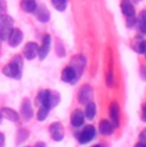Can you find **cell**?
Here are the masks:
<instances>
[{"instance_id":"16","label":"cell","mask_w":146,"mask_h":147,"mask_svg":"<svg viewBox=\"0 0 146 147\" xmlns=\"http://www.w3.org/2000/svg\"><path fill=\"white\" fill-rule=\"evenodd\" d=\"M21 113H22V115H23V118L24 119H31L32 118V115H33V111H32V106H31V102L28 100H24L23 102H22V107H21Z\"/></svg>"},{"instance_id":"22","label":"cell","mask_w":146,"mask_h":147,"mask_svg":"<svg viewBox=\"0 0 146 147\" xmlns=\"http://www.w3.org/2000/svg\"><path fill=\"white\" fill-rule=\"evenodd\" d=\"M60 101V95L58 92H51L50 91V98H49V105H50V109L55 107L59 104Z\"/></svg>"},{"instance_id":"36","label":"cell","mask_w":146,"mask_h":147,"mask_svg":"<svg viewBox=\"0 0 146 147\" xmlns=\"http://www.w3.org/2000/svg\"><path fill=\"white\" fill-rule=\"evenodd\" d=\"M0 121H1V115H0Z\"/></svg>"},{"instance_id":"7","label":"cell","mask_w":146,"mask_h":147,"mask_svg":"<svg viewBox=\"0 0 146 147\" xmlns=\"http://www.w3.org/2000/svg\"><path fill=\"white\" fill-rule=\"evenodd\" d=\"M109 117H110V123L113 124L114 128L119 125V105L117 102H112L109 107Z\"/></svg>"},{"instance_id":"2","label":"cell","mask_w":146,"mask_h":147,"mask_svg":"<svg viewBox=\"0 0 146 147\" xmlns=\"http://www.w3.org/2000/svg\"><path fill=\"white\" fill-rule=\"evenodd\" d=\"M95 134H96V129H95L94 125H86L83 127L82 131H80L76 137H77V141L81 143V145H86V143L91 142L94 140Z\"/></svg>"},{"instance_id":"3","label":"cell","mask_w":146,"mask_h":147,"mask_svg":"<svg viewBox=\"0 0 146 147\" xmlns=\"http://www.w3.org/2000/svg\"><path fill=\"white\" fill-rule=\"evenodd\" d=\"M49 132H50L51 138L55 142H60L64 137V128L60 123H53L49 127Z\"/></svg>"},{"instance_id":"6","label":"cell","mask_w":146,"mask_h":147,"mask_svg":"<svg viewBox=\"0 0 146 147\" xmlns=\"http://www.w3.org/2000/svg\"><path fill=\"white\" fill-rule=\"evenodd\" d=\"M22 40H23V33H22V31L18 30V28H13L10 35H9V37H8L9 45L12 47H17L22 42Z\"/></svg>"},{"instance_id":"20","label":"cell","mask_w":146,"mask_h":147,"mask_svg":"<svg viewBox=\"0 0 146 147\" xmlns=\"http://www.w3.org/2000/svg\"><path fill=\"white\" fill-rule=\"evenodd\" d=\"M0 28H13V19L8 14H0Z\"/></svg>"},{"instance_id":"12","label":"cell","mask_w":146,"mask_h":147,"mask_svg":"<svg viewBox=\"0 0 146 147\" xmlns=\"http://www.w3.org/2000/svg\"><path fill=\"white\" fill-rule=\"evenodd\" d=\"M113 131H114V127H113V124L110 123V120L103 119L101 121H100V124H99V132L103 136H110L112 133H113Z\"/></svg>"},{"instance_id":"5","label":"cell","mask_w":146,"mask_h":147,"mask_svg":"<svg viewBox=\"0 0 146 147\" xmlns=\"http://www.w3.org/2000/svg\"><path fill=\"white\" fill-rule=\"evenodd\" d=\"M50 44H51V36L46 33L43 37V44H41V46H39V58H40L41 60H44L47 56V54H49Z\"/></svg>"},{"instance_id":"25","label":"cell","mask_w":146,"mask_h":147,"mask_svg":"<svg viewBox=\"0 0 146 147\" xmlns=\"http://www.w3.org/2000/svg\"><path fill=\"white\" fill-rule=\"evenodd\" d=\"M27 137H28V133H27L26 129H19V132H18V138H17V140H18V142H17V143H22Z\"/></svg>"},{"instance_id":"35","label":"cell","mask_w":146,"mask_h":147,"mask_svg":"<svg viewBox=\"0 0 146 147\" xmlns=\"http://www.w3.org/2000/svg\"><path fill=\"white\" fill-rule=\"evenodd\" d=\"M92 147H101L100 145H95V146H92Z\"/></svg>"},{"instance_id":"10","label":"cell","mask_w":146,"mask_h":147,"mask_svg":"<svg viewBox=\"0 0 146 147\" xmlns=\"http://www.w3.org/2000/svg\"><path fill=\"white\" fill-rule=\"evenodd\" d=\"M83 121H85V115H83V111H82V110L76 109L72 113V115H71V124H72V127H74V128H80V127L83 124Z\"/></svg>"},{"instance_id":"27","label":"cell","mask_w":146,"mask_h":147,"mask_svg":"<svg viewBox=\"0 0 146 147\" xmlns=\"http://www.w3.org/2000/svg\"><path fill=\"white\" fill-rule=\"evenodd\" d=\"M7 1L5 0H0V14H4L7 12Z\"/></svg>"},{"instance_id":"32","label":"cell","mask_w":146,"mask_h":147,"mask_svg":"<svg viewBox=\"0 0 146 147\" xmlns=\"http://www.w3.org/2000/svg\"><path fill=\"white\" fill-rule=\"evenodd\" d=\"M141 72H142V77H144V80H146V68H141Z\"/></svg>"},{"instance_id":"33","label":"cell","mask_w":146,"mask_h":147,"mask_svg":"<svg viewBox=\"0 0 146 147\" xmlns=\"http://www.w3.org/2000/svg\"><path fill=\"white\" fill-rule=\"evenodd\" d=\"M35 147H46V145L43 143V142H39V143H36V145H35Z\"/></svg>"},{"instance_id":"26","label":"cell","mask_w":146,"mask_h":147,"mask_svg":"<svg viewBox=\"0 0 146 147\" xmlns=\"http://www.w3.org/2000/svg\"><path fill=\"white\" fill-rule=\"evenodd\" d=\"M127 18H128V19H127V26H128V27H133V24L137 22V18H136L135 16L127 17Z\"/></svg>"},{"instance_id":"29","label":"cell","mask_w":146,"mask_h":147,"mask_svg":"<svg viewBox=\"0 0 146 147\" xmlns=\"http://www.w3.org/2000/svg\"><path fill=\"white\" fill-rule=\"evenodd\" d=\"M106 83H108V86L113 84V74H112V70L109 72V74H106Z\"/></svg>"},{"instance_id":"18","label":"cell","mask_w":146,"mask_h":147,"mask_svg":"<svg viewBox=\"0 0 146 147\" xmlns=\"http://www.w3.org/2000/svg\"><path fill=\"white\" fill-rule=\"evenodd\" d=\"M95 114H96V105H95V102L90 101V102L86 104L83 115H85V118H87V120H92L95 118Z\"/></svg>"},{"instance_id":"23","label":"cell","mask_w":146,"mask_h":147,"mask_svg":"<svg viewBox=\"0 0 146 147\" xmlns=\"http://www.w3.org/2000/svg\"><path fill=\"white\" fill-rule=\"evenodd\" d=\"M51 3L55 9L59 10V12H63L67 8V0H51Z\"/></svg>"},{"instance_id":"17","label":"cell","mask_w":146,"mask_h":147,"mask_svg":"<svg viewBox=\"0 0 146 147\" xmlns=\"http://www.w3.org/2000/svg\"><path fill=\"white\" fill-rule=\"evenodd\" d=\"M21 8L27 13H33L37 8V3H36V0H22Z\"/></svg>"},{"instance_id":"14","label":"cell","mask_w":146,"mask_h":147,"mask_svg":"<svg viewBox=\"0 0 146 147\" xmlns=\"http://www.w3.org/2000/svg\"><path fill=\"white\" fill-rule=\"evenodd\" d=\"M0 115L4 117L5 119L10 120V121H18L19 120V115L17 114L14 110L9 109V107H3L1 111H0Z\"/></svg>"},{"instance_id":"21","label":"cell","mask_w":146,"mask_h":147,"mask_svg":"<svg viewBox=\"0 0 146 147\" xmlns=\"http://www.w3.org/2000/svg\"><path fill=\"white\" fill-rule=\"evenodd\" d=\"M137 24H139V30L142 35H146V10H142L139 14V19H137Z\"/></svg>"},{"instance_id":"24","label":"cell","mask_w":146,"mask_h":147,"mask_svg":"<svg viewBox=\"0 0 146 147\" xmlns=\"http://www.w3.org/2000/svg\"><path fill=\"white\" fill-rule=\"evenodd\" d=\"M47 115H49V109H46V107H44V106H40V109H39V111H37V119L40 121H44L47 118Z\"/></svg>"},{"instance_id":"30","label":"cell","mask_w":146,"mask_h":147,"mask_svg":"<svg viewBox=\"0 0 146 147\" xmlns=\"http://www.w3.org/2000/svg\"><path fill=\"white\" fill-rule=\"evenodd\" d=\"M141 119L142 121H146V104L142 105V110H141Z\"/></svg>"},{"instance_id":"11","label":"cell","mask_w":146,"mask_h":147,"mask_svg":"<svg viewBox=\"0 0 146 147\" xmlns=\"http://www.w3.org/2000/svg\"><path fill=\"white\" fill-rule=\"evenodd\" d=\"M131 46L135 51L139 54H145L146 51V41L142 37H140V36L133 38V41L131 42Z\"/></svg>"},{"instance_id":"15","label":"cell","mask_w":146,"mask_h":147,"mask_svg":"<svg viewBox=\"0 0 146 147\" xmlns=\"http://www.w3.org/2000/svg\"><path fill=\"white\" fill-rule=\"evenodd\" d=\"M49 98H50V91L49 90H43L37 96V101H39V104H40V106H44L50 110Z\"/></svg>"},{"instance_id":"1","label":"cell","mask_w":146,"mask_h":147,"mask_svg":"<svg viewBox=\"0 0 146 147\" xmlns=\"http://www.w3.org/2000/svg\"><path fill=\"white\" fill-rule=\"evenodd\" d=\"M22 65H23L22 56L16 55L9 64H7V65L3 68V74H5L7 77L19 80L21 78V73H22Z\"/></svg>"},{"instance_id":"31","label":"cell","mask_w":146,"mask_h":147,"mask_svg":"<svg viewBox=\"0 0 146 147\" xmlns=\"http://www.w3.org/2000/svg\"><path fill=\"white\" fill-rule=\"evenodd\" d=\"M5 143V136L3 133H0V147H3Z\"/></svg>"},{"instance_id":"19","label":"cell","mask_w":146,"mask_h":147,"mask_svg":"<svg viewBox=\"0 0 146 147\" xmlns=\"http://www.w3.org/2000/svg\"><path fill=\"white\" fill-rule=\"evenodd\" d=\"M37 17V19L40 22H47L50 19V13L46 10V8L41 7V8H36V10L33 12Z\"/></svg>"},{"instance_id":"37","label":"cell","mask_w":146,"mask_h":147,"mask_svg":"<svg viewBox=\"0 0 146 147\" xmlns=\"http://www.w3.org/2000/svg\"><path fill=\"white\" fill-rule=\"evenodd\" d=\"M145 54H146V51H145Z\"/></svg>"},{"instance_id":"8","label":"cell","mask_w":146,"mask_h":147,"mask_svg":"<svg viewBox=\"0 0 146 147\" xmlns=\"http://www.w3.org/2000/svg\"><path fill=\"white\" fill-rule=\"evenodd\" d=\"M78 78L76 70L72 67H66L62 72V81L67 83H76V80Z\"/></svg>"},{"instance_id":"9","label":"cell","mask_w":146,"mask_h":147,"mask_svg":"<svg viewBox=\"0 0 146 147\" xmlns=\"http://www.w3.org/2000/svg\"><path fill=\"white\" fill-rule=\"evenodd\" d=\"M91 97H92V88L91 86L89 84H85L82 86V88L80 90V94H78V100H80L81 104H87L91 101Z\"/></svg>"},{"instance_id":"4","label":"cell","mask_w":146,"mask_h":147,"mask_svg":"<svg viewBox=\"0 0 146 147\" xmlns=\"http://www.w3.org/2000/svg\"><path fill=\"white\" fill-rule=\"evenodd\" d=\"M23 55L27 60H32L39 55V45L36 42H27L23 49Z\"/></svg>"},{"instance_id":"28","label":"cell","mask_w":146,"mask_h":147,"mask_svg":"<svg viewBox=\"0 0 146 147\" xmlns=\"http://www.w3.org/2000/svg\"><path fill=\"white\" fill-rule=\"evenodd\" d=\"M139 142L142 143L144 146H146V128L141 132V134H140V141H139Z\"/></svg>"},{"instance_id":"13","label":"cell","mask_w":146,"mask_h":147,"mask_svg":"<svg viewBox=\"0 0 146 147\" xmlns=\"http://www.w3.org/2000/svg\"><path fill=\"white\" fill-rule=\"evenodd\" d=\"M120 9H122V13L124 14L126 17H132L135 16V7L131 3V0H122L120 3Z\"/></svg>"},{"instance_id":"34","label":"cell","mask_w":146,"mask_h":147,"mask_svg":"<svg viewBox=\"0 0 146 147\" xmlns=\"http://www.w3.org/2000/svg\"><path fill=\"white\" fill-rule=\"evenodd\" d=\"M135 147H146V146H144V145H142V143H137V145H135Z\"/></svg>"}]
</instances>
